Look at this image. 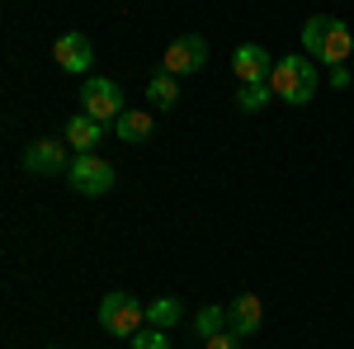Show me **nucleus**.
<instances>
[{"instance_id": "1", "label": "nucleus", "mask_w": 354, "mask_h": 349, "mask_svg": "<svg viewBox=\"0 0 354 349\" xmlns=\"http://www.w3.org/2000/svg\"><path fill=\"white\" fill-rule=\"evenodd\" d=\"M302 53L312 57V62L345 66L350 53H354V38H350V28L340 24V19H330V15H312V19L302 24Z\"/></svg>"}, {"instance_id": "2", "label": "nucleus", "mask_w": 354, "mask_h": 349, "mask_svg": "<svg viewBox=\"0 0 354 349\" xmlns=\"http://www.w3.org/2000/svg\"><path fill=\"white\" fill-rule=\"evenodd\" d=\"M317 85H322V71H317V62L302 53V57H283V62H274V76H270V90L274 100H283V104H307L312 95H317Z\"/></svg>"}, {"instance_id": "3", "label": "nucleus", "mask_w": 354, "mask_h": 349, "mask_svg": "<svg viewBox=\"0 0 354 349\" xmlns=\"http://www.w3.org/2000/svg\"><path fill=\"white\" fill-rule=\"evenodd\" d=\"M142 321H147V307H142L133 293H123V288L104 293V302H100V326H104L109 335H128V340H133L137 330H142Z\"/></svg>"}, {"instance_id": "4", "label": "nucleus", "mask_w": 354, "mask_h": 349, "mask_svg": "<svg viewBox=\"0 0 354 349\" xmlns=\"http://www.w3.org/2000/svg\"><path fill=\"white\" fill-rule=\"evenodd\" d=\"M66 185L76 189V194H85V198L109 194V189H113V165L100 161L95 151H85V156H76V161H71V170H66Z\"/></svg>"}, {"instance_id": "5", "label": "nucleus", "mask_w": 354, "mask_h": 349, "mask_svg": "<svg viewBox=\"0 0 354 349\" xmlns=\"http://www.w3.org/2000/svg\"><path fill=\"white\" fill-rule=\"evenodd\" d=\"M81 104L90 118H100V123H118V113H123V90L118 81H104V76H90L81 85Z\"/></svg>"}, {"instance_id": "6", "label": "nucleus", "mask_w": 354, "mask_h": 349, "mask_svg": "<svg viewBox=\"0 0 354 349\" xmlns=\"http://www.w3.org/2000/svg\"><path fill=\"white\" fill-rule=\"evenodd\" d=\"M203 62H208V43H203L198 33H185V38H175V43L165 48L161 71H170V76H194Z\"/></svg>"}, {"instance_id": "7", "label": "nucleus", "mask_w": 354, "mask_h": 349, "mask_svg": "<svg viewBox=\"0 0 354 349\" xmlns=\"http://www.w3.org/2000/svg\"><path fill=\"white\" fill-rule=\"evenodd\" d=\"M232 71H236V81H241V85H270L274 57L265 53L260 43H241V48L232 53Z\"/></svg>"}, {"instance_id": "8", "label": "nucleus", "mask_w": 354, "mask_h": 349, "mask_svg": "<svg viewBox=\"0 0 354 349\" xmlns=\"http://www.w3.org/2000/svg\"><path fill=\"white\" fill-rule=\"evenodd\" d=\"M24 170H28V175H62V170H71V161H66V142H57V137H38V142H28Z\"/></svg>"}, {"instance_id": "9", "label": "nucleus", "mask_w": 354, "mask_h": 349, "mask_svg": "<svg viewBox=\"0 0 354 349\" xmlns=\"http://www.w3.org/2000/svg\"><path fill=\"white\" fill-rule=\"evenodd\" d=\"M53 57H57V66H62V71H85V66L95 62V48H90V38H85V33H62V38H57V48H53Z\"/></svg>"}, {"instance_id": "10", "label": "nucleus", "mask_w": 354, "mask_h": 349, "mask_svg": "<svg viewBox=\"0 0 354 349\" xmlns=\"http://www.w3.org/2000/svg\"><path fill=\"white\" fill-rule=\"evenodd\" d=\"M260 321H265V307H260V297H255V293H241L232 307H227V326H232L241 340H245V335H255Z\"/></svg>"}, {"instance_id": "11", "label": "nucleus", "mask_w": 354, "mask_h": 349, "mask_svg": "<svg viewBox=\"0 0 354 349\" xmlns=\"http://www.w3.org/2000/svg\"><path fill=\"white\" fill-rule=\"evenodd\" d=\"M100 137H104V123H100V118H90V113H76V118L66 123V147H71L76 156L95 151V147H100Z\"/></svg>"}, {"instance_id": "12", "label": "nucleus", "mask_w": 354, "mask_h": 349, "mask_svg": "<svg viewBox=\"0 0 354 349\" xmlns=\"http://www.w3.org/2000/svg\"><path fill=\"white\" fill-rule=\"evenodd\" d=\"M113 137L118 142H147L151 137V113L147 109H123L118 123H113Z\"/></svg>"}, {"instance_id": "13", "label": "nucleus", "mask_w": 354, "mask_h": 349, "mask_svg": "<svg viewBox=\"0 0 354 349\" xmlns=\"http://www.w3.org/2000/svg\"><path fill=\"white\" fill-rule=\"evenodd\" d=\"M147 100H151V109H175V104H180V76H170V71L151 76V85H147Z\"/></svg>"}, {"instance_id": "14", "label": "nucleus", "mask_w": 354, "mask_h": 349, "mask_svg": "<svg viewBox=\"0 0 354 349\" xmlns=\"http://www.w3.org/2000/svg\"><path fill=\"white\" fill-rule=\"evenodd\" d=\"M180 321V302H175V297H156V302H151V307H147V326H175Z\"/></svg>"}, {"instance_id": "15", "label": "nucleus", "mask_w": 354, "mask_h": 349, "mask_svg": "<svg viewBox=\"0 0 354 349\" xmlns=\"http://www.w3.org/2000/svg\"><path fill=\"white\" fill-rule=\"evenodd\" d=\"M222 326H227V307H203L194 330H198V340H213V335H222Z\"/></svg>"}, {"instance_id": "16", "label": "nucleus", "mask_w": 354, "mask_h": 349, "mask_svg": "<svg viewBox=\"0 0 354 349\" xmlns=\"http://www.w3.org/2000/svg\"><path fill=\"white\" fill-rule=\"evenodd\" d=\"M274 100V90L270 85H241V95H236V104L245 109V113H255V109H265Z\"/></svg>"}, {"instance_id": "17", "label": "nucleus", "mask_w": 354, "mask_h": 349, "mask_svg": "<svg viewBox=\"0 0 354 349\" xmlns=\"http://www.w3.org/2000/svg\"><path fill=\"white\" fill-rule=\"evenodd\" d=\"M133 349H170V340H165L161 326H151V330H137L133 335Z\"/></svg>"}, {"instance_id": "18", "label": "nucleus", "mask_w": 354, "mask_h": 349, "mask_svg": "<svg viewBox=\"0 0 354 349\" xmlns=\"http://www.w3.org/2000/svg\"><path fill=\"white\" fill-rule=\"evenodd\" d=\"M203 349H241V335H236V330H222L213 340H203Z\"/></svg>"}, {"instance_id": "19", "label": "nucleus", "mask_w": 354, "mask_h": 349, "mask_svg": "<svg viewBox=\"0 0 354 349\" xmlns=\"http://www.w3.org/2000/svg\"><path fill=\"white\" fill-rule=\"evenodd\" d=\"M330 85H350V71L345 66H330Z\"/></svg>"}]
</instances>
